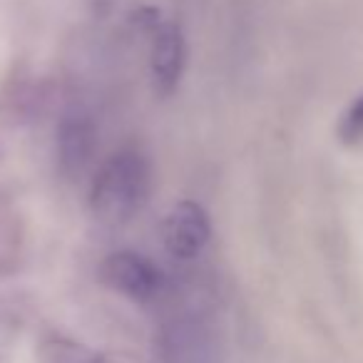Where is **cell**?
<instances>
[{"instance_id": "cell-4", "label": "cell", "mask_w": 363, "mask_h": 363, "mask_svg": "<svg viewBox=\"0 0 363 363\" xmlns=\"http://www.w3.org/2000/svg\"><path fill=\"white\" fill-rule=\"evenodd\" d=\"M184 62H187V43L182 35L179 26L174 23H164L160 30L155 33L150 52V70L152 82L160 95H172L177 90L184 72Z\"/></svg>"}, {"instance_id": "cell-2", "label": "cell", "mask_w": 363, "mask_h": 363, "mask_svg": "<svg viewBox=\"0 0 363 363\" xmlns=\"http://www.w3.org/2000/svg\"><path fill=\"white\" fill-rule=\"evenodd\" d=\"M160 232L167 254L179 262H189V259H197L209 244L212 224H209V214L202 204L192 202V199H182L167 209Z\"/></svg>"}, {"instance_id": "cell-5", "label": "cell", "mask_w": 363, "mask_h": 363, "mask_svg": "<svg viewBox=\"0 0 363 363\" xmlns=\"http://www.w3.org/2000/svg\"><path fill=\"white\" fill-rule=\"evenodd\" d=\"M92 155V127L82 115H72L60 127V157L70 174H80Z\"/></svg>"}, {"instance_id": "cell-1", "label": "cell", "mask_w": 363, "mask_h": 363, "mask_svg": "<svg viewBox=\"0 0 363 363\" xmlns=\"http://www.w3.org/2000/svg\"><path fill=\"white\" fill-rule=\"evenodd\" d=\"M150 162L135 150H120L97 169L90 187V209L100 222L125 224L150 197Z\"/></svg>"}, {"instance_id": "cell-7", "label": "cell", "mask_w": 363, "mask_h": 363, "mask_svg": "<svg viewBox=\"0 0 363 363\" xmlns=\"http://www.w3.org/2000/svg\"><path fill=\"white\" fill-rule=\"evenodd\" d=\"M43 363H102V361L90 351L67 346V343H55V346H50L45 351Z\"/></svg>"}, {"instance_id": "cell-6", "label": "cell", "mask_w": 363, "mask_h": 363, "mask_svg": "<svg viewBox=\"0 0 363 363\" xmlns=\"http://www.w3.org/2000/svg\"><path fill=\"white\" fill-rule=\"evenodd\" d=\"M338 140L343 145H358L363 140V95L356 97L338 120Z\"/></svg>"}, {"instance_id": "cell-3", "label": "cell", "mask_w": 363, "mask_h": 363, "mask_svg": "<svg viewBox=\"0 0 363 363\" xmlns=\"http://www.w3.org/2000/svg\"><path fill=\"white\" fill-rule=\"evenodd\" d=\"M102 281L132 301H150L162 289V274L147 257L130 249L112 252L102 262Z\"/></svg>"}]
</instances>
